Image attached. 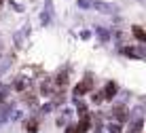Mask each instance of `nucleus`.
I'll return each mask as SVG.
<instances>
[{"mask_svg":"<svg viewBox=\"0 0 146 133\" xmlns=\"http://www.w3.org/2000/svg\"><path fill=\"white\" fill-rule=\"evenodd\" d=\"M131 32H133V36L138 38L140 42H146V34H144V30L140 28V25H133V30H131Z\"/></svg>","mask_w":146,"mask_h":133,"instance_id":"5","label":"nucleus"},{"mask_svg":"<svg viewBox=\"0 0 146 133\" xmlns=\"http://www.w3.org/2000/svg\"><path fill=\"white\" fill-rule=\"evenodd\" d=\"M78 7L80 9H91L93 7V0H78Z\"/></svg>","mask_w":146,"mask_h":133,"instance_id":"7","label":"nucleus"},{"mask_svg":"<svg viewBox=\"0 0 146 133\" xmlns=\"http://www.w3.org/2000/svg\"><path fill=\"white\" fill-rule=\"evenodd\" d=\"M87 129H89V118H87V116H85V118L80 120V125L76 127V131H78V133H85Z\"/></svg>","mask_w":146,"mask_h":133,"instance_id":"6","label":"nucleus"},{"mask_svg":"<svg viewBox=\"0 0 146 133\" xmlns=\"http://www.w3.org/2000/svg\"><path fill=\"white\" fill-rule=\"evenodd\" d=\"M26 131L28 133H36L38 131V120L36 118H28L26 120Z\"/></svg>","mask_w":146,"mask_h":133,"instance_id":"4","label":"nucleus"},{"mask_svg":"<svg viewBox=\"0 0 146 133\" xmlns=\"http://www.w3.org/2000/svg\"><path fill=\"white\" fill-rule=\"evenodd\" d=\"M104 97H106V99H112L114 95H117V85L114 83H108L106 85V89H104V93H102Z\"/></svg>","mask_w":146,"mask_h":133,"instance_id":"3","label":"nucleus"},{"mask_svg":"<svg viewBox=\"0 0 146 133\" xmlns=\"http://www.w3.org/2000/svg\"><path fill=\"white\" fill-rule=\"evenodd\" d=\"M40 19H42V23H49V15L47 13H42V17H40Z\"/></svg>","mask_w":146,"mask_h":133,"instance_id":"10","label":"nucleus"},{"mask_svg":"<svg viewBox=\"0 0 146 133\" xmlns=\"http://www.w3.org/2000/svg\"><path fill=\"white\" fill-rule=\"evenodd\" d=\"M110 133H121V127L119 125H112V127H110Z\"/></svg>","mask_w":146,"mask_h":133,"instance_id":"9","label":"nucleus"},{"mask_svg":"<svg viewBox=\"0 0 146 133\" xmlns=\"http://www.w3.org/2000/svg\"><path fill=\"white\" fill-rule=\"evenodd\" d=\"M47 15H53V2L47 0Z\"/></svg>","mask_w":146,"mask_h":133,"instance_id":"8","label":"nucleus"},{"mask_svg":"<svg viewBox=\"0 0 146 133\" xmlns=\"http://www.w3.org/2000/svg\"><path fill=\"white\" fill-rule=\"evenodd\" d=\"M0 4H2V0H0Z\"/></svg>","mask_w":146,"mask_h":133,"instance_id":"11","label":"nucleus"},{"mask_svg":"<svg viewBox=\"0 0 146 133\" xmlns=\"http://www.w3.org/2000/svg\"><path fill=\"white\" fill-rule=\"evenodd\" d=\"M0 87H2V85H0Z\"/></svg>","mask_w":146,"mask_h":133,"instance_id":"12","label":"nucleus"},{"mask_svg":"<svg viewBox=\"0 0 146 133\" xmlns=\"http://www.w3.org/2000/svg\"><path fill=\"white\" fill-rule=\"evenodd\" d=\"M95 11L100 13H114V4H108V2H100V0H93V7Z\"/></svg>","mask_w":146,"mask_h":133,"instance_id":"1","label":"nucleus"},{"mask_svg":"<svg viewBox=\"0 0 146 133\" xmlns=\"http://www.w3.org/2000/svg\"><path fill=\"white\" fill-rule=\"evenodd\" d=\"M91 78H87V80H83V83H80V85H76V87H74V95H83V93H87V91L89 89H91Z\"/></svg>","mask_w":146,"mask_h":133,"instance_id":"2","label":"nucleus"}]
</instances>
